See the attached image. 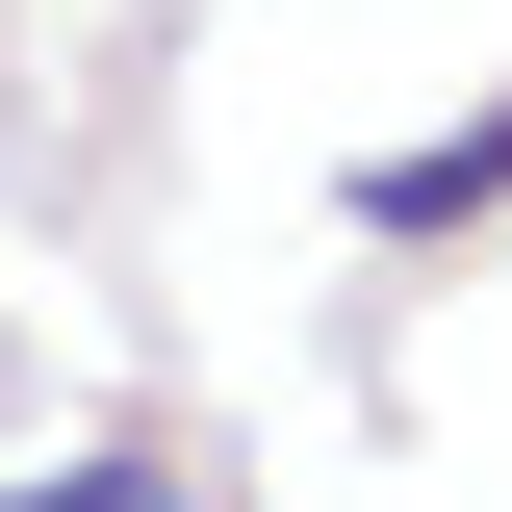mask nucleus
I'll return each mask as SVG.
<instances>
[{
	"instance_id": "f257e3e1",
	"label": "nucleus",
	"mask_w": 512,
	"mask_h": 512,
	"mask_svg": "<svg viewBox=\"0 0 512 512\" xmlns=\"http://www.w3.org/2000/svg\"><path fill=\"white\" fill-rule=\"evenodd\" d=\"M487 180H512V128H461V154H384L359 205H384V231H461V205H487Z\"/></svg>"
},
{
	"instance_id": "f03ea898",
	"label": "nucleus",
	"mask_w": 512,
	"mask_h": 512,
	"mask_svg": "<svg viewBox=\"0 0 512 512\" xmlns=\"http://www.w3.org/2000/svg\"><path fill=\"white\" fill-rule=\"evenodd\" d=\"M0 512H180L154 461H77V487H0Z\"/></svg>"
}]
</instances>
